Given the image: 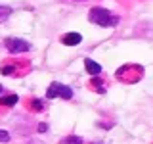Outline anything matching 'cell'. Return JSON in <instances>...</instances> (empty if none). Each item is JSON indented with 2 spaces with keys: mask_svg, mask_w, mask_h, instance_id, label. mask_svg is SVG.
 Segmentation results:
<instances>
[{
  "mask_svg": "<svg viewBox=\"0 0 153 144\" xmlns=\"http://www.w3.org/2000/svg\"><path fill=\"white\" fill-rule=\"evenodd\" d=\"M88 19L90 23H96L100 27H115L119 23V16H115L105 8H92L88 12Z\"/></svg>",
  "mask_w": 153,
  "mask_h": 144,
  "instance_id": "6da1fadb",
  "label": "cell"
},
{
  "mask_svg": "<svg viewBox=\"0 0 153 144\" xmlns=\"http://www.w3.org/2000/svg\"><path fill=\"white\" fill-rule=\"evenodd\" d=\"M4 46H6V50L10 54H23V52L31 50V42L23 40V38H13V37L6 38V40H4Z\"/></svg>",
  "mask_w": 153,
  "mask_h": 144,
  "instance_id": "7a4b0ae2",
  "label": "cell"
},
{
  "mask_svg": "<svg viewBox=\"0 0 153 144\" xmlns=\"http://www.w3.org/2000/svg\"><path fill=\"white\" fill-rule=\"evenodd\" d=\"M80 40H82V35H80V33H76V31L65 33L63 38H61V42H63L65 46H76V44H80Z\"/></svg>",
  "mask_w": 153,
  "mask_h": 144,
  "instance_id": "3957f363",
  "label": "cell"
},
{
  "mask_svg": "<svg viewBox=\"0 0 153 144\" xmlns=\"http://www.w3.org/2000/svg\"><path fill=\"white\" fill-rule=\"evenodd\" d=\"M84 67H86V71H88L92 77H96V75L102 73V65H100L98 62H94L92 58H86V60H84Z\"/></svg>",
  "mask_w": 153,
  "mask_h": 144,
  "instance_id": "277c9868",
  "label": "cell"
},
{
  "mask_svg": "<svg viewBox=\"0 0 153 144\" xmlns=\"http://www.w3.org/2000/svg\"><path fill=\"white\" fill-rule=\"evenodd\" d=\"M57 96H59V98H65V100H71V98H73V88H71V86H67V85H61V83H59Z\"/></svg>",
  "mask_w": 153,
  "mask_h": 144,
  "instance_id": "5b68a950",
  "label": "cell"
},
{
  "mask_svg": "<svg viewBox=\"0 0 153 144\" xmlns=\"http://www.w3.org/2000/svg\"><path fill=\"white\" fill-rule=\"evenodd\" d=\"M17 96L16 94H10V96H0V104L2 106H16L17 104Z\"/></svg>",
  "mask_w": 153,
  "mask_h": 144,
  "instance_id": "8992f818",
  "label": "cell"
},
{
  "mask_svg": "<svg viewBox=\"0 0 153 144\" xmlns=\"http://www.w3.org/2000/svg\"><path fill=\"white\" fill-rule=\"evenodd\" d=\"M57 90H59V83H52L46 90V98H57Z\"/></svg>",
  "mask_w": 153,
  "mask_h": 144,
  "instance_id": "52a82bcc",
  "label": "cell"
},
{
  "mask_svg": "<svg viewBox=\"0 0 153 144\" xmlns=\"http://www.w3.org/2000/svg\"><path fill=\"white\" fill-rule=\"evenodd\" d=\"M10 16H12V8L10 6H0V23H4Z\"/></svg>",
  "mask_w": 153,
  "mask_h": 144,
  "instance_id": "ba28073f",
  "label": "cell"
},
{
  "mask_svg": "<svg viewBox=\"0 0 153 144\" xmlns=\"http://www.w3.org/2000/svg\"><path fill=\"white\" fill-rule=\"evenodd\" d=\"M59 144H82V138L80 136H67L65 140H61Z\"/></svg>",
  "mask_w": 153,
  "mask_h": 144,
  "instance_id": "9c48e42d",
  "label": "cell"
},
{
  "mask_svg": "<svg viewBox=\"0 0 153 144\" xmlns=\"http://www.w3.org/2000/svg\"><path fill=\"white\" fill-rule=\"evenodd\" d=\"M92 83H94L96 86H98V92H100V94H103V92H105V88H103V86H102V79H100L98 75H96L94 79H92Z\"/></svg>",
  "mask_w": 153,
  "mask_h": 144,
  "instance_id": "30bf717a",
  "label": "cell"
},
{
  "mask_svg": "<svg viewBox=\"0 0 153 144\" xmlns=\"http://www.w3.org/2000/svg\"><path fill=\"white\" fill-rule=\"evenodd\" d=\"M33 110L35 112H42L44 110V102L42 100H33Z\"/></svg>",
  "mask_w": 153,
  "mask_h": 144,
  "instance_id": "8fae6325",
  "label": "cell"
},
{
  "mask_svg": "<svg viewBox=\"0 0 153 144\" xmlns=\"http://www.w3.org/2000/svg\"><path fill=\"white\" fill-rule=\"evenodd\" d=\"M10 140H12V138H10V133H8V131H2V129H0V142L6 144V142H10Z\"/></svg>",
  "mask_w": 153,
  "mask_h": 144,
  "instance_id": "7c38bea8",
  "label": "cell"
},
{
  "mask_svg": "<svg viewBox=\"0 0 153 144\" xmlns=\"http://www.w3.org/2000/svg\"><path fill=\"white\" fill-rule=\"evenodd\" d=\"M48 131V123H40L38 125V133H46Z\"/></svg>",
  "mask_w": 153,
  "mask_h": 144,
  "instance_id": "4fadbf2b",
  "label": "cell"
},
{
  "mask_svg": "<svg viewBox=\"0 0 153 144\" xmlns=\"http://www.w3.org/2000/svg\"><path fill=\"white\" fill-rule=\"evenodd\" d=\"M12 71H13V67H12V65H8V67H2V73H4V75L12 73Z\"/></svg>",
  "mask_w": 153,
  "mask_h": 144,
  "instance_id": "5bb4252c",
  "label": "cell"
},
{
  "mask_svg": "<svg viewBox=\"0 0 153 144\" xmlns=\"http://www.w3.org/2000/svg\"><path fill=\"white\" fill-rule=\"evenodd\" d=\"M27 144H40V142H36V140H31V142H27Z\"/></svg>",
  "mask_w": 153,
  "mask_h": 144,
  "instance_id": "9a60e30c",
  "label": "cell"
},
{
  "mask_svg": "<svg viewBox=\"0 0 153 144\" xmlns=\"http://www.w3.org/2000/svg\"><path fill=\"white\" fill-rule=\"evenodd\" d=\"M2 90H4V88H2V85H0V92H2Z\"/></svg>",
  "mask_w": 153,
  "mask_h": 144,
  "instance_id": "2e32d148",
  "label": "cell"
},
{
  "mask_svg": "<svg viewBox=\"0 0 153 144\" xmlns=\"http://www.w3.org/2000/svg\"><path fill=\"white\" fill-rule=\"evenodd\" d=\"M76 2H84V0H76Z\"/></svg>",
  "mask_w": 153,
  "mask_h": 144,
  "instance_id": "e0dca14e",
  "label": "cell"
},
{
  "mask_svg": "<svg viewBox=\"0 0 153 144\" xmlns=\"http://www.w3.org/2000/svg\"><path fill=\"white\" fill-rule=\"evenodd\" d=\"M94 144H102V142H94Z\"/></svg>",
  "mask_w": 153,
  "mask_h": 144,
  "instance_id": "ac0fdd59",
  "label": "cell"
}]
</instances>
